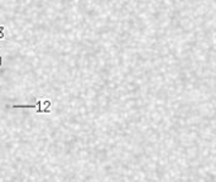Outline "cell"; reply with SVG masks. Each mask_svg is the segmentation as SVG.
<instances>
[{
	"label": "cell",
	"instance_id": "7a4b0ae2",
	"mask_svg": "<svg viewBox=\"0 0 216 182\" xmlns=\"http://www.w3.org/2000/svg\"><path fill=\"white\" fill-rule=\"evenodd\" d=\"M3 65V62H1V55H0V66Z\"/></svg>",
	"mask_w": 216,
	"mask_h": 182
},
{
	"label": "cell",
	"instance_id": "6da1fadb",
	"mask_svg": "<svg viewBox=\"0 0 216 182\" xmlns=\"http://www.w3.org/2000/svg\"><path fill=\"white\" fill-rule=\"evenodd\" d=\"M51 106H52V101L48 99H41L37 100L35 104H29V105H12L10 108H27V109H35L37 113L41 114H47L51 113Z\"/></svg>",
	"mask_w": 216,
	"mask_h": 182
}]
</instances>
